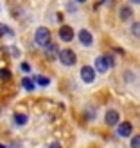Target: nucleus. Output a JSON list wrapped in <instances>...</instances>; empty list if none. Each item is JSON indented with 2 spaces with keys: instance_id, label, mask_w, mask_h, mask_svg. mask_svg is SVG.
Listing matches in <instances>:
<instances>
[{
  "instance_id": "423d86ee",
  "label": "nucleus",
  "mask_w": 140,
  "mask_h": 148,
  "mask_svg": "<svg viewBox=\"0 0 140 148\" xmlns=\"http://www.w3.org/2000/svg\"><path fill=\"white\" fill-rule=\"evenodd\" d=\"M60 54H61V51L57 49V45H56V43H52V42H50L49 45L45 47V56L49 58V60H60Z\"/></svg>"
},
{
  "instance_id": "f03ea898",
  "label": "nucleus",
  "mask_w": 140,
  "mask_h": 148,
  "mask_svg": "<svg viewBox=\"0 0 140 148\" xmlns=\"http://www.w3.org/2000/svg\"><path fill=\"white\" fill-rule=\"evenodd\" d=\"M60 60H61L63 65L72 67V65H76V62H77V56H76V53H74L72 49H63L61 54H60Z\"/></svg>"
},
{
  "instance_id": "6e6552de",
  "label": "nucleus",
  "mask_w": 140,
  "mask_h": 148,
  "mask_svg": "<svg viewBox=\"0 0 140 148\" xmlns=\"http://www.w3.org/2000/svg\"><path fill=\"white\" fill-rule=\"evenodd\" d=\"M57 34H60V38L63 42H72L74 40V29L70 25H61L60 31H57Z\"/></svg>"
},
{
  "instance_id": "aec40b11",
  "label": "nucleus",
  "mask_w": 140,
  "mask_h": 148,
  "mask_svg": "<svg viewBox=\"0 0 140 148\" xmlns=\"http://www.w3.org/2000/svg\"><path fill=\"white\" fill-rule=\"evenodd\" d=\"M108 58V63H110V67H113L115 65V60H113V56H106Z\"/></svg>"
},
{
  "instance_id": "9d476101",
  "label": "nucleus",
  "mask_w": 140,
  "mask_h": 148,
  "mask_svg": "<svg viewBox=\"0 0 140 148\" xmlns=\"http://www.w3.org/2000/svg\"><path fill=\"white\" fill-rule=\"evenodd\" d=\"M119 14H120V20H129L133 16V9H131L129 5H122L119 9Z\"/></svg>"
},
{
  "instance_id": "ddd939ff",
  "label": "nucleus",
  "mask_w": 140,
  "mask_h": 148,
  "mask_svg": "<svg viewBox=\"0 0 140 148\" xmlns=\"http://www.w3.org/2000/svg\"><path fill=\"white\" fill-rule=\"evenodd\" d=\"M34 81H36L40 87H47V85L50 83V79H49L47 76H34Z\"/></svg>"
},
{
  "instance_id": "412c9836",
  "label": "nucleus",
  "mask_w": 140,
  "mask_h": 148,
  "mask_svg": "<svg viewBox=\"0 0 140 148\" xmlns=\"http://www.w3.org/2000/svg\"><path fill=\"white\" fill-rule=\"evenodd\" d=\"M49 148H63V146H61L60 143H50V145H49Z\"/></svg>"
},
{
  "instance_id": "f8f14e48",
  "label": "nucleus",
  "mask_w": 140,
  "mask_h": 148,
  "mask_svg": "<svg viewBox=\"0 0 140 148\" xmlns=\"http://www.w3.org/2000/svg\"><path fill=\"white\" fill-rule=\"evenodd\" d=\"M27 121H29V116H25V114H14V123L20 125V127L27 125Z\"/></svg>"
},
{
  "instance_id": "f3484780",
  "label": "nucleus",
  "mask_w": 140,
  "mask_h": 148,
  "mask_svg": "<svg viewBox=\"0 0 140 148\" xmlns=\"http://www.w3.org/2000/svg\"><path fill=\"white\" fill-rule=\"evenodd\" d=\"M0 34H13V31H11V29L9 27H7V25H4V24H0Z\"/></svg>"
},
{
  "instance_id": "2eb2a0df",
  "label": "nucleus",
  "mask_w": 140,
  "mask_h": 148,
  "mask_svg": "<svg viewBox=\"0 0 140 148\" xmlns=\"http://www.w3.org/2000/svg\"><path fill=\"white\" fill-rule=\"evenodd\" d=\"M0 79H2V81L11 79V71L9 69H0Z\"/></svg>"
},
{
  "instance_id": "0eeeda50",
  "label": "nucleus",
  "mask_w": 140,
  "mask_h": 148,
  "mask_svg": "<svg viewBox=\"0 0 140 148\" xmlns=\"http://www.w3.org/2000/svg\"><path fill=\"white\" fill-rule=\"evenodd\" d=\"M77 38H79V42L83 43L85 47H90L93 43V36H92V33L88 31V29H81L79 34H77Z\"/></svg>"
},
{
  "instance_id": "20e7f679",
  "label": "nucleus",
  "mask_w": 140,
  "mask_h": 148,
  "mask_svg": "<svg viewBox=\"0 0 140 148\" xmlns=\"http://www.w3.org/2000/svg\"><path fill=\"white\" fill-rule=\"evenodd\" d=\"M133 134V125L129 121H122L119 127H117V136L119 137H129Z\"/></svg>"
},
{
  "instance_id": "7ed1b4c3",
  "label": "nucleus",
  "mask_w": 140,
  "mask_h": 148,
  "mask_svg": "<svg viewBox=\"0 0 140 148\" xmlns=\"http://www.w3.org/2000/svg\"><path fill=\"white\" fill-rule=\"evenodd\" d=\"M95 74H97V71H95L93 67H90V65H85V67L81 69V79H83L85 83H93Z\"/></svg>"
},
{
  "instance_id": "1a4fd4ad",
  "label": "nucleus",
  "mask_w": 140,
  "mask_h": 148,
  "mask_svg": "<svg viewBox=\"0 0 140 148\" xmlns=\"http://www.w3.org/2000/svg\"><path fill=\"white\" fill-rule=\"evenodd\" d=\"M108 69H110V63H108L106 56H97V58H95V71L101 72V74H104Z\"/></svg>"
},
{
  "instance_id": "dca6fc26",
  "label": "nucleus",
  "mask_w": 140,
  "mask_h": 148,
  "mask_svg": "<svg viewBox=\"0 0 140 148\" xmlns=\"http://www.w3.org/2000/svg\"><path fill=\"white\" fill-rule=\"evenodd\" d=\"M129 145H131V148H140V134L131 137V143Z\"/></svg>"
},
{
  "instance_id": "4468645a",
  "label": "nucleus",
  "mask_w": 140,
  "mask_h": 148,
  "mask_svg": "<svg viewBox=\"0 0 140 148\" xmlns=\"http://www.w3.org/2000/svg\"><path fill=\"white\" fill-rule=\"evenodd\" d=\"M131 34H133L135 38H140V22H133V25H131Z\"/></svg>"
},
{
  "instance_id": "a211bd4d",
  "label": "nucleus",
  "mask_w": 140,
  "mask_h": 148,
  "mask_svg": "<svg viewBox=\"0 0 140 148\" xmlns=\"http://www.w3.org/2000/svg\"><path fill=\"white\" fill-rule=\"evenodd\" d=\"M20 69H22V72H31V67H29V63H25V62L20 65Z\"/></svg>"
},
{
  "instance_id": "6ab92c4d",
  "label": "nucleus",
  "mask_w": 140,
  "mask_h": 148,
  "mask_svg": "<svg viewBox=\"0 0 140 148\" xmlns=\"http://www.w3.org/2000/svg\"><path fill=\"white\" fill-rule=\"evenodd\" d=\"M11 54H13L14 58H18V56H20V51H16L14 47H11Z\"/></svg>"
},
{
  "instance_id": "4be33fe9",
  "label": "nucleus",
  "mask_w": 140,
  "mask_h": 148,
  "mask_svg": "<svg viewBox=\"0 0 140 148\" xmlns=\"http://www.w3.org/2000/svg\"><path fill=\"white\" fill-rule=\"evenodd\" d=\"M0 148H7V146H5V145H2V143H0Z\"/></svg>"
},
{
  "instance_id": "9b49d317",
  "label": "nucleus",
  "mask_w": 140,
  "mask_h": 148,
  "mask_svg": "<svg viewBox=\"0 0 140 148\" xmlns=\"http://www.w3.org/2000/svg\"><path fill=\"white\" fill-rule=\"evenodd\" d=\"M22 87H24L25 90H34V87H36V81H34V78H29V76H25L24 79H22Z\"/></svg>"
},
{
  "instance_id": "39448f33",
  "label": "nucleus",
  "mask_w": 140,
  "mask_h": 148,
  "mask_svg": "<svg viewBox=\"0 0 140 148\" xmlns=\"http://www.w3.org/2000/svg\"><path fill=\"white\" fill-rule=\"evenodd\" d=\"M119 119H120V116H119V112H117V110H108L106 112V116H104V121H106V125L108 127H119Z\"/></svg>"
},
{
  "instance_id": "f257e3e1",
  "label": "nucleus",
  "mask_w": 140,
  "mask_h": 148,
  "mask_svg": "<svg viewBox=\"0 0 140 148\" xmlns=\"http://www.w3.org/2000/svg\"><path fill=\"white\" fill-rule=\"evenodd\" d=\"M34 40L40 47H47L50 43V31L47 27H38V31L34 34Z\"/></svg>"
}]
</instances>
